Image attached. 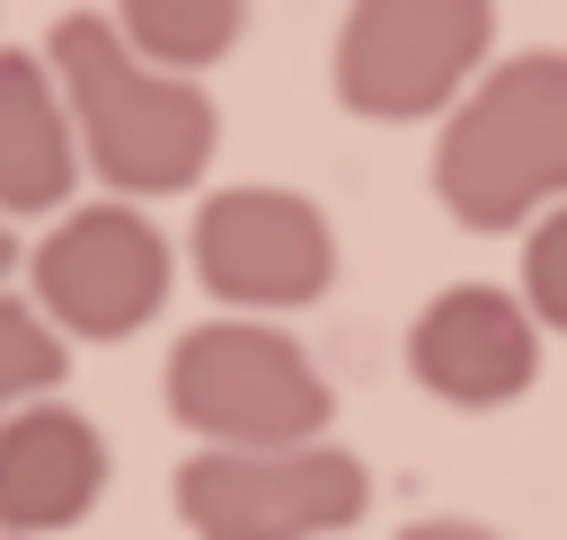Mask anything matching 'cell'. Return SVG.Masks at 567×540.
<instances>
[{"mask_svg":"<svg viewBox=\"0 0 567 540\" xmlns=\"http://www.w3.org/2000/svg\"><path fill=\"white\" fill-rule=\"evenodd\" d=\"M35 53H44L53 89H62V115H71V142H80V177H97L115 204L186 195L213 168V142H221L213 89L204 80H168L142 53H124L106 9H62Z\"/></svg>","mask_w":567,"mask_h":540,"instance_id":"obj_1","label":"cell"},{"mask_svg":"<svg viewBox=\"0 0 567 540\" xmlns=\"http://www.w3.org/2000/svg\"><path fill=\"white\" fill-rule=\"evenodd\" d=\"M434 204L461 230H523L567 204V53L532 44L478 71L434 142Z\"/></svg>","mask_w":567,"mask_h":540,"instance_id":"obj_2","label":"cell"},{"mask_svg":"<svg viewBox=\"0 0 567 540\" xmlns=\"http://www.w3.org/2000/svg\"><path fill=\"white\" fill-rule=\"evenodd\" d=\"M168 416L195 434V451H292L328 443L337 390L328 372L275 328V319H195L159 363Z\"/></svg>","mask_w":567,"mask_h":540,"instance_id":"obj_3","label":"cell"},{"mask_svg":"<svg viewBox=\"0 0 567 540\" xmlns=\"http://www.w3.org/2000/svg\"><path fill=\"white\" fill-rule=\"evenodd\" d=\"M18 266H27L35 319H44L62 345H71V336H80V345L142 336V328L168 310V292H177V248H168V230H159L142 204H115V195L53 212L44 239H35Z\"/></svg>","mask_w":567,"mask_h":540,"instance_id":"obj_4","label":"cell"},{"mask_svg":"<svg viewBox=\"0 0 567 540\" xmlns=\"http://www.w3.org/2000/svg\"><path fill=\"white\" fill-rule=\"evenodd\" d=\"M496 0H346L328 89L363 124H425L487 71Z\"/></svg>","mask_w":567,"mask_h":540,"instance_id":"obj_5","label":"cell"},{"mask_svg":"<svg viewBox=\"0 0 567 540\" xmlns=\"http://www.w3.org/2000/svg\"><path fill=\"white\" fill-rule=\"evenodd\" d=\"M168 505L195 540H337L372 505V469L346 443L292 451H186Z\"/></svg>","mask_w":567,"mask_h":540,"instance_id":"obj_6","label":"cell"},{"mask_svg":"<svg viewBox=\"0 0 567 540\" xmlns=\"http://www.w3.org/2000/svg\"><path fill=\"white\" fill-rule=\"evenodd\" d=\"M186 266L230 319L310 310L337 283V221L301 186H213L186 221Z\"/></svg>","mask_w":567,"mask_h":540,"instance_id":"obj_7","label":"cell"},{"mask_svg":"<svg viewBox=\"0 0 567 540\" xmlns=\"http://www.w3.org/2000/svg\"><path fill=\"white\" fill-rule=\"evenodd\" d=\"M408 372L443 407H505L540 381V328L496 283H443L408 319Z\"/></svg>","mask_w":567,"mask_h":540,"instance_id":"obj_8","label":"cell"},{"mask_svg":"<svg viewBox=\"0 0 567 540\" xmlns=\"http://www.w3.org/2000/svg\"><path fill=\"white\" fill-rule=\"evenodd\" d=\"M115 478V451L89 407L71 398H27L0 416V540H53L97 513Z\"/></svg>","mask_w":567,"mask_h":540,"instance_id":"obj_9","label":"cell"},{"mask_svg":"<svg viewBox=\"0 0 567 540\" xmlns=\"http://www.w3.org/2000/svg\"><path fill=\"white\" fill-rule=\"evenodd\" d=\"M80 204V142L62 115V89L35 44H0V221L71 212Z\"/></svg>","mask_w":567,"mask_h":540,"instance_id":"obj_10","label":"cell"},{"mask_svg":"<svg viewBox=\"0 0 567 540\" xmlns=\"http://www.w3.org/2000/svg\"><path fill=\"white\" fill-rule=\"evenodd\" d=\"M106 27L124 35V53H142L168 80L213 71L239 35H248V0H115Z\"/></svg>","mask_w":567,"mask_h":540,"instance_id":"obj_11","label":"cell"},{"mask_svg":"<svg viewBox=\"0 0 567 540\" xmlns=\"http://www.w3.org/2000/svg\"><path fill=\"white\" fill-rule=\"evenodd\" d=\"M71 372V345L35 319L27 292H0V416H18L27 398H53Z\"/></svg>","mask_w":567,"mask_h":540,"instance_id":"obj_12","label":"cell"},{"mask_svg":"<svg viewBox=\"0 0 567 540\" xmlns=\"http://www.w3.org/2000/svg\"><path fill=\"white\" fill-rule=\"evenodd\" d=\"M514 301L532 310V328H558L567 336V204H549L523 230V292Z\"/></svg>","mask_w":567,"mask_h":540,"instance_id":"obj_13","label":"cell"},{"mask_svg":"<svg viewBox=\"0 0 567 540\" xmlns=\"http://www.w3.org/2000/svg\"><path fill=\"white\" fill-rule=\"evenodd\" d=\"M399 540H505V531H487V522H470V513H416Z\"/></svg>","mask_w":567,"mask_h":540,"instance_id":"obj_14","label":"cell"},{"mask_svg":"<svg viewBox=\"0 0 567 540\" xmlns=\"http://www.w3.org/2000/svg\"><path fill=\"white\" fill-rule=\"evenodd\" d=\"M18 257H27V248H18V230L0 221V292H9V274H18Z\"/></svg>","mask_w":567,"mask_h":540,"instance_id":"obj_15","label":"cell"}]
</instances>
